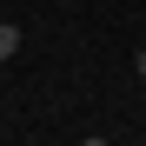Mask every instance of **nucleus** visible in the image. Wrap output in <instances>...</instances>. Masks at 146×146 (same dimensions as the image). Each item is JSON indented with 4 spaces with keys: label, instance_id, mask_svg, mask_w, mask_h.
Here are the masks:
<instances>
[{
    "label": "nucleus",
    "instance_id": "1",
    "mask_svg": "<svg viewBox=\"0 0 146 146\" xmlns=\"http://www.w3.org/2000/svg\"><path fill=\"white\" fill-rule=\"evenodd\" d=\"M20 53V27H13V20H0V60H13Z\"/></svg>",
    "mask_w": 146,
    "mask_h": 146
},
{
    "label": "nucleus",
    "instance_id": "2",
    "mask_svg": "<svg viewBox=\"0 0 146 146\" xmlns=\"http://www.w3.org/2000/svg\"><path fill=\"white\" fill-rule=\"evenodd\" d=\"M133 73H139V80H146V46H139V53H133Z\"/></svg>",
    "mask_w": 146,
    "mask_h": 146
}]
</instances>
